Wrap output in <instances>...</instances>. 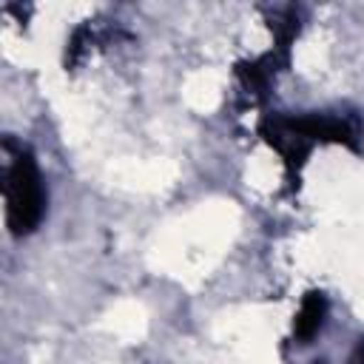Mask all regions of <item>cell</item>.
<instances>
[{"label":"cell","mask_w":364,"mask_h":364,"mask_svg":"<svg viewBox=\"0 0 364 364\" xmlns=\"http://www.w3.org/2000/svg\"><path fill=\"white\" fill-rule=\"evenodd\" d=\"M324 313H327V299H324V293H318V290L307 293L304 301H301V307H299V313H296L293 336H296L299 341H310V338L318 333V327H321V321H324Z\"/></svg>","instance_id":"7a4b0ae2"},{"label":"cell","mask_w":364,"mask_h":364,"mask_svg":"<svg viewBox=\"0 0 364 364\" xmlns=\"http://www.w3.org/2000/svg\"><path fill=\"white\" fill-rule=\"evenodd\" d=\"M350 364H364V338L358 341V347L353 350V355H350Z\"/></svg>","instance_id":"3957f363"},{"label":"cell","mask_w":364,"mask_h":364,"mask_svg":"<svg viewBox=\"0 0 364 364\" xmlns=\"http://www.w3.org/2000/svg\"><path fill=\"white\" fill-rule=\"evenodd\" d=\"M6 154H9L6 182H3L6 222L14 236H26L40 225L43 210H46L43 176H40V168L28 148L6 139Z\"/></svg>","instance_id":"6da1fadb"}]
</instances>
